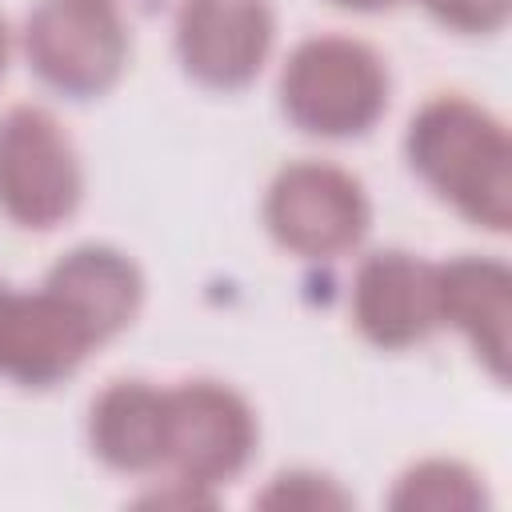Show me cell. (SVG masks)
I'll use <instances>...</instances> for the list:
<instances>
[{
	"mask_svg": "<svg viewBox=\"0 0 512 512\" xmlns=\"http://www.w3.org/2000/svg\"><path fill=\"white\" fill-rule=\"evenodd\" d=\"M408 168L468 224L504 232L512 220V144L504 124L460 92L432 96L404 132Z\"/></svg>",
	"mask_w": 512,
	"mask_h": 512,
	"instance_id": "1",
	"label": "cell"
},
{
	"mask_svg": "<svg viewBox=\"0 0 512 512\" xmlns=\"http://www.w3.org/2000/svg\"><path fill=\"white\" fill-rule=\"evenodd\" d=\"M388 68L356 36H308L280 68L284 116L320 140L364 136L388 108Z\"/></svg>",
	"mask_w": 512,
	"mask_h": 512,
	"instance_id": "2",
	"label": "cell"
},
{
	"mask_svg": "<svg viewBox=\"0 0 512 512\" xmlns=\"http://www.w3.org/2000/svg\"><path fill=\"white\" fill-rule=\"evenodd\" d=\"M132 36L116 0H36L24 20L28 68L68 100H96L128 68Z\"/></svg>",
	"mask_w": 512,
	"mask_h": 512,
	"instance_id": "3",
	"label": "cell"
},
{
	"mask_svg": "<svg viewBox=\"0 0 512 512\" xmlns=\"http://www.w3.org/2000/svg\"><path fill=\"white\" fill-rule=\"evenodd\" d=\"M84 196V168L68 128L40 104L0 112V212L28 232L64 224Z\"/></svg>",
	"mask_w": 512,
	"mask_h": 512,
	"instance_id": "4",
	"label": "cell"
},
{
	"mask_svg": "<svg viewBox=\"0 0 512 512\" xmlns=\"http://www.w3.org/2000/svg\"><path fill=\"white\" fill-rule=\"evenodd\" d=\"M264 224L284 252L300 260H336L364 240L372 204L352 172L328 160H296L272 176Z\"/></svg>",
	"mask_w": 512,
	"mask_h": 512,
	"instance_id": "5",
	"label": "cell"
},
{
	"mask_svg": "<svg viewBox=\"0 0 512 512\" xmlns=\"http://www.w3.org/2000/svg\"><path fill=\"white\" fill-rule=\"evenodd\" d=\"M256 440V412L236 388L220 380H184L168 388L164 468L176 484L208 496L248 468Z\"/></svg>",
	"mask_w": 512,
	"mask_h": 512,
	"instance_id": "6",
	"label": "cell"
},
{
	"mask_svg": "<svg viewBox=\"0 0 512 512\" xmlns=\"http://www.w3.org/2000/svg\"><path fill=\"white\" fill-rule=\"evenodd\" d=\"M172 32L180 68L196 84L236 92L248 88L268 64L276 12L268 0H180Z\"/></svg>",
	"mask_w": 512,
	"mask_h": 512,
	"instance_id": "7",
	"label": "cell"
},
{
	"mask_svg": "<svg viewBox=\"0 0 512 512\" xmlns=\"http://www.w3.org/2000/svg\"><path fill=\"white\" fill-rule=\"evenodd\" d=\"M348 308H352L356 332L372 348H384V352L412 348L440 328L436 264L400 248L368 252L352 276Z\"/></svg>",
	"mask_w": 512,
	"mask_h": 512,
	"instance_id": "8",
	"label": "cell"
},
{
	"mask_svg": "<svg viewBox=\"0 0 512 512\" xmlns=\"http://www.w3.org/2000/svg\"><path fill=\"white\" fill-rule=\"evenodd\" d=\"M92 348V336L44 284L20 292L0 280V376L24 388H52L68 380Z\"/></svg>",
	"mask_w": 512,
	"mask_h": 512,
	"instance_id": "9",
	"label": "cell"
},
{
	"mask_svg": "<svg viewBox=\"0 0 512 512\" xmlns=\"http://www.w3.org/2000/svg\"><path fill=\"white\" fill-rule=\"evenodd\" d=\"M44 288L76 316L96 348L120 336L144 304V276L136 260L112 244H76L48 268Z\"/></svg>",
	"mask_w": 512,
	"mask_h": 512,
	"instance_id": "10",
	"label": "cell"
},
{
	"mask_svg": "<svg viewBox=\"0 0 512 512\" xmlns=\"http://www.w3.org/2000/svg\"><path fill=\"white\" fill-rule=\"evenodd\" d=\"M436 312L468 336L476 360L504 380L508 376V316H512V272L492 256H456L436 264Z\"/></svg>",
	"mask_w": 512,
	"mask_h": 512,
	"instance_id": "11",
	"label": "cell"
},
{
	"mask_svg": "<svg viewBox=\"0 0 512 512\" xmlns=\"http://www.w3.org/2000/svg\"><path fill=\"white\" fill-rule=\"evenodd\" d=\"M88 444L112 472H160L168 448V388L112 380L88 408Z\"/></svg>",
	"mask_w": 512,
	"mask_h": 512,
	"instance_id": "12",
	"label": "cell"
},
{
	"mask_svg": "<svg viewBox=\"0 0 512 512\" xmlns=\"http://www.w3.org/2000/svg\"><path fill=\"white\" fill-rule=\"evenodd\" d=\"M388 504L400 512H472L484 504V484L460 460H420L396 480Z\"/></svg>",
	"mask_w": 512,
	"mask_h": 512,
	"instance_id": "13",
	"label": "cell"
},
{
	"mask_svg": "<svg viewBox=\"0 0 512 512\" xmlns=\"http://www.w3.org/2000/svg\"><path fill=\"white\" fill-rule=\"evenodd\" d=\"M428 8V16L452 32L464 36H488L496 28H504L512 0H420Z\"/></svg>",
	"mask_w": 512,
	"mask_h": 512,
	"instance_id": "14",
	"label": "cell"
},
{
	"mask_svg": "<svg viewBox=\"0 0 512 512\" xmlns=\"http://www.w3.org/2000/svg\"><path fill=\"white\" fill-rule=\"evenodd\" d=\"M260 504H280V508H344L348 496L316 472H284L272 480V488L260 496Z\"/></svg>",
	"mask_w": 512,
	"mask_h": 512,
	"instance_id": "15",
	"label": "cell"
},
{
	"mask_svg": "<svg viewBox=\"0 0 512 512\" xmlns=\"http://www.w3.org/2000/svg\"><path fill=\"white\" fill-rule=\"evenodd\" d=\"M336 8H348V12H384V8H396L404 0H328Z\"/></svg>",
	"mask_w": 512,
	"mask_h": 512,
	"instance_id": "16",
	"label": "cell"
},
{
	"mask_svg": "<svg viewBox=\"0 0 512 512\" xmlns=\"http://www.w3.org/2000/svg\"><path fill=\"white\" fill-rule=\"evenodd\" d=\"M8 56H12V32H8V20L0 16V80L8 72Z\"/></svg>",
	"mask_w": 512,
	"mask_h": 512,
	"instance_id": "17",
	"label": "cell"
}]
</instances>
